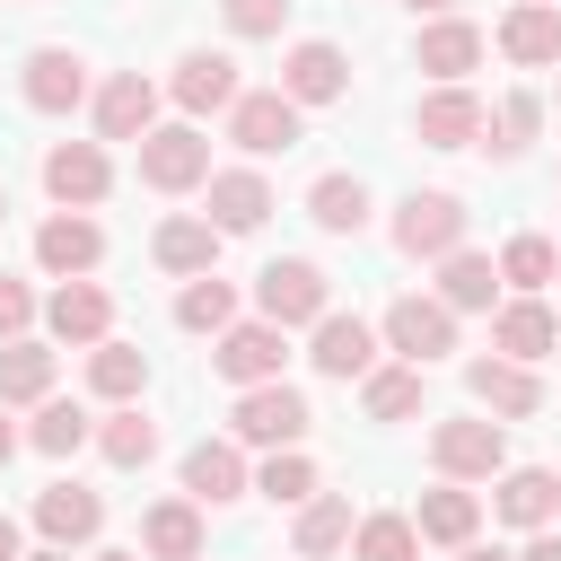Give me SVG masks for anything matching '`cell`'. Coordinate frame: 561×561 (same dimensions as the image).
<instances>
[{
  "label": "cell",
  "mask_w": 561,
  "mask_h": 561,
  "mask_svg": "<svg viewBox=\"0 0 561 561\" xmlns=\"http://www.w3.org/2000/svg\"><path fill=\"white\" fill-rule=\"evenodd\" d=\"M193 561H202V552H193Z\"/></svg>",
  "instance_id": "cell-53"
},
{
  "label": "cell",
  "mask_w": 561,
  "mask_h": 561,
  "mask_svg": "<svg viewBox=\"0 0 561 561\" xmlns=\"http://www.w3.org/2000/svg\"><path fill=\"white\" fill-rule=\"evenodd\" d=\"M245 456H237V438H202L193 456H184V500H202V508H228V500H245Z\"/></svg>",
  "instance_id": "cell-24"
},
{
  "label": "cell",
  "mask_w": 561,
  "mask_h": 561,
  "mask_svg": "<svg viewBox=\"0 0 561 561\" xmlns=\"http://www.w3.org/2000/svg\"><path fill=\"white\" fill-rule=\"evenodd\" d=\"M342 88H351V61H342V44H324V35L289 44V61H280V96H289V105H333Z\"/></svg>",
  "instance_id": "cell-14"
},
{
  "label": "cell",
  "mask_w": 561,
  "mask_h": 561,
  "mask_svg": "<svg viewBox=\"0 0 561 561\" xmlns=\"http://www.w3.org/2000/svg\"><path fill=\"white\" fill-rule=\"evenodd\" d=\"M403 9H412V18H447L456 0H403Z\"/></svg>",
  "instance_id": "cell-46"
},
{
  "label": "cell",
  "mask_w": 561,
  "mask_h": 561,
  "mask_svg": "<svg viewBox=\"0 0 561 561\" xmlns=\"http://www.w3.org/2000/svg\"><path fill=\"white\" fill-rule=\"evenodd\" d=\"M491 482H500V491H491V508H500L508 526H526V535H535V526H552V517H561V473H543V465H500Z\"/></svg>",
  "instance_id": "cell-20"
},
{
  "label": "cell",
  "mask_w": 561,
  "mask_h": 561,
  "mask_svg": "<svg viewBox=\"0 0 561 561\" xmlns=\"http://www.w3.org/2000/svg\"><path fill=\"white\" fill-rule=\"evenodd\" d=\"M149 254H158V272H175V280L219 272V228H210V219H158Z\"/></svg>",
  "instance_id": "cell-27"
},
{
  "label": "cell",
  "mask_w": 561,
  "mask_h": 561,
  "mask_svg": "<svg viewBox=\"0 0 561 561\" xmlns=\"http://www.w3.org/2000/svg\"><path fill=\"white\" fill-rule=\"evenodd\" d=\"M0 219H9V184H0Z\"/></svg>",
  "instance_id": "cell-51"
},
{
  "label": "cell",
  "mask_w": 561,
  "mask_h": 561,
  "mask_svg": "<svg viewBox=\"0 0 561 561\" xmlns=\"http://www.w3.org/2000/svg\"><path fill=\"white\" fill-rule=\"evenodd\" d=\"M131 149H140V184H149V193H193V184H210V140H202L193 123H158V131H140Z\"/></svg>",
  "instance_id": "cell-2"
},
{
  "label": "cell",
  "mask_w": 561,
  "mask_h": 561,
  "mask_svg": "<svg viewBox=\"0 0 561 561\" xmlns=\"http://www.w3.org/2000/svg\"><path fill=\"white\" fill-rule=\"evenodd\" d=\"M202 193H210V210H202V219H210L219 237H245V228H263V219H272V184H263L254 167H210V184H202Z\"/></svg>",
  "instance_id": "cell-16"
},
{
  "label": "cell",
  "mask_w": 561,
  "mask_h": 561,
  "mask_svg": "<svg viewBox=\"0 0 561 561\" xmlns=\"http://www.w3.org/2000/svg\"><path fill=\"white\" fill-rule=\"evenodd\" d=\"M359 403H368V421H412V412H421V368H412V359L368 368V377H359Z\"/></svg>",
  "instance_id": "cell-36"
},
{
  "label": "cell",
  "mask_w": 561,
  "mask_h": 561,
  "mask_svg": "<svg viewBox=\"0 0 561 561\" xmlns=\"http://www.w3.org/2000/svg\"><path fill=\"white\" fill-rule=\"evenodd\" d=\"M35 263H44L53 280H88V272L105 263V228H96L88 210H53V219L35 228Z\"/></svg>",
  "instance_id": "cell-11"
},
{
  "label": "cell",
  "mask_w": 561,
  "mask_h": 561,
  "mask_svg": "<svg viewBox=\"0 0 561 561\" xmlns=\"http://www.w3.org/2000/svg\"><path fill=\"white\" fill-rule=\"evenodd\" d=\"M140 552L149 561H193L202 552V500H158L140 517Z\"/></svg>",
  "instance_id": "cell-29"
},
{
  "label": "cell",
  "mask_w": 561,
  "mask_h": 561,
  "mask_svg": "<svg viewBox=\"0 0 561 561\" xmlns=\"http://www.w3.org/2000/svg\"><path fill=\"white\" fill-rule=\"evenodd\" d=\"M18 96H26L35 114H70V105H88V61H79L70 44H35L26 70H18Z\"/></svg>",
  "instance_id": "cell-9"
},
{
  "label": "cell",
  "mask_w": 561,
  "mask_h": 561,
  "mask_svg": "<svg viewBox=\"0 0 561 561\" xmlns=\"http://www.w3.org/2000/svg\"><path fill=\"white\" fill-rule=\"evenodd\" d=\"M351 561H421V526L394 517V508H377V517L351 526Z\"/></svg>",
  "instance_id": "cell-38"
},
{
  "label": "cell",
  "mask_w": 561,
  "mask_h": 561,
  "mask_svg": "<svg viewBox=\"0 0 561 561\" xmlns=\"http://www.w3.org/2000/svg\"><path fill=\"white\" fill-rule=\"evenodd\" d=\"M88 438H96V421H88L79 403H53V394H44L35 421H26V447H35V456H79Z\"/></svg>",
  "instance_id": "cell-37"
},
{
  "label": "cell",
  "mask_w": 561,
  "mask_h": 561,
  "mask_svg": "<svg viewBox=\"0 0 561 561\" xmlns=\"http://www.w3.org/2000/svg\"><path fill=\"white\" fill-rule=\"evenodd\" d=\"M412 131H421V149H473V140H482V96H473L465 79H438V88L412 105Z\"/></svg>",
  "instance_id": "cell-10"
},
{
  "label": "cell",
  "mask_w": 561,
  "mask_h": 561,
  "mask_svg": "<svg viewBox=\"0 0 561 561\" xmlns=\"http://www.w3.org/2000/svg\"><path fill=\"white\" fill-rule=\"evenodd\" d=\"M9 456H18V430H9V421H0V465H9Z\"/></svg>",
  "instance_id": "cell-49"
},
{
  "label": "cell",
  "mask_w": 561,
  "mask_h": 561,
  "mask_svg": "<svg viewBox=\"0 0 561 561\" xmlns=\"http://www.w3.org/2000/svg\"><path fill=\"white\" fill-rule=\"evenodd\" d=\"M35 316H44V307H35V289H26V280H9V272H0V342H18V333H26V324H35Z\"/></svg>",
  "instance_id": "cell-43"
},
{
  "label": "cell",
  "mask_w": 561,
  "mask_h": 561,
  "mask_svg": "<svg viewBox=\"0 0 561 561\" xmlns=\"http://www.w3.org/2000/svg\"><path fill=\"white\" fill-rule=\"evenodd\" d=\"M456 561H517V552H500V543H456Z\"/></svg>",
  "instance_id": "cell-45"
},
{
  "label": "cell",
  "mask_w": 561,
  "mask_h": 561,
  "mask_svg": "<svg viewBox=\"0 0 561 561\" xmlns=\"http://www.w3.org/2000/svg\"><path fill=\"white\" fill-rule=\"evenodd\" d=\"M377 342H386V351H403L412 368H430L438 351H456V307H447V298H421V289H412V298H394V307H386Z\"/></svg>",
  "instance_id": "cell-6"
},
{
  "label": "cell",
  "mask_w": 561,
  "mask_h": 561,
  "mask_svg": "<svg viewBox=\"0 0 561 561\" xmlns=\"http://www.w3.org/2000/svg\"><path fill=\"white\" fill-rule=\"evenodd\" d=\"M254 307L289 333V324H316V316L333 307V280H324L307 254H280V263H263V272H254Z\"/></svg>",
  "instance_id": "cell-3"
},
{
  "label": "cell",
  "mask_w": 561,
  "mask_h": 561,
  "mask_svg": "<svg viewBox=\"0 0 561 561\" xmlns=\"http://www.w3.org/2000/svg\"><path fill=\"white\" fill-rule=\"evenodd\" d=\"M175 324H184V333H228V324H237V289H228L219 272H193L184 298H175Z\"/></svg>",
  "instance_id": "cell-35"
},
{
  "label": "cell",
  "mask_w": 561,
  "mask_h": 561,
  "mask_svg": "<svg viewBox=\"0 0 561 561\" xmlns=\"http://www.w3.org/2000/svg\"><path fill=\"white\" fill-rule=\"evenodd\" d=\"M219 18H228V35H280L289 0H219Z\"/></svg>",
  "instance_id": "cell-42"
},
{
  "label": "cell",
  "mask_w": 561,
  "mask_h": 561,
  "mask_svg": "<svg viewBox=\"0 0 561 561\" xmlns=\"http://www.w3.org/2000/svg\"><path fill=\"white\" fill-rule=\"evenodd\" d=\"M105 184H114L105 140H53V149H44V193H53L61 210H96Z\"/></svg>",
  "instance_id": "cell-8"
},
{
  "label": "cell",
  "mask_w": 561,
  "mask_h": 561,
  "mask_svg": "<svg viewBox=\"0 0 561 561\" xmlns=\"http://www.w3.org/2000/svg\"><path fill=\"white\" fill-rule=\"evenodd\" d=\"M517 561H561V535H552V526H535V535H526V552H517Z\"/></svg>",
  "instance_id": "cell-44"
},
{
  "label": "cell",
  "mask_w": 561,
  "mask_h": 561,
  "mask_svg": "<svg viewBox=\"0 0 561 561\" xmlns=\"http://www.w3.org/2000/svg\"><path fill=\"white\" fill-rule=\"evenodd\" d=\"M412 53H421V70H430V79H465V70L482 61V26L447 9V18H430V26H421V44H412Z\"/></svg>",
  "instance_id": "cell-26"
},
{
  "label": "cell",
  "mask_w": 561,
  "mask_h": 561,
  "mask_svg": "<svg viewBox=\"0 0 561 561\" xmlns=\"http://www.w3.org/2000/svg\"><path fill=\"white\" fill-rule=\"evenodd\" d=\"M53 359L61 351H44V342H0V403H44L53 394Z\"/></svg>",
  "instance_id": "cell-32"
},
{
  "label": "cell",
  "mask_w": 561,
  "mask_h": 561,
  "mask_svg": "<svg viewBox=\"0 0 561 561\" xmlns=\"http://www.w3.org/2000/svg\"><path fill=\"white\" fill-rule=\"evenodd\" d=\"M18 561H70V552H61V543H44V552H18Z\"/></svg>",
  "instance_id": "cell-50"
},
{
  "label": "cell",
  "mask_w": 561,
  "mask_h": 561,
  "mask_svg": "<svg viewBox=\"0 0 561 561\" xmlns=\"http://www.w3.org/2000/svg\"><path fill=\"white\" fill-rule=\"evenodd\" d=\"M430 465H438V482H491L508 465V421H438Z\"/></svg>",
  "instance_id": "cell-4"
},
{
  "label": "cell",
  "mask_w": 561,
  "mask_h": 561,
  "mask_svg": "<svg viewBox=\"0 0 561 561\" xmlns=\"http://www.w3.org/2000/svg\"><path fill=\"white\" fill-rule=\"evenodd\" d=\"M465 202L456 193H403V210H394V245L412 254V263H438V254H456L465 245Z\"/></svg>",
  "instance_id": "cell-5"
},
{
  "label": "cell",
  "mask_w": 561,
  "mask_h": 561,
  "mask_svg": "<svg viewBox=\"0 0 561 561\" xmlns=\"http://www.w3.org/2000/svg\"><path fill=\"white\" fill-rule=\"evenodd\" d=\"M465 386H473V403L491 412V421H526V412H543V377L526 368V359H473L465 368Z\"/></svg>",
  "instance_id": "cell-13"
},
{
  "label": "cell",
  "mask_w": 561,
  "mask_h": 561,
  "mask_svg": "<svg viewBox=\"0 0 561 561\" xmlns=\"http://www.w3.org/2000/svg\"><path fill=\"white\" fill-rule=\"evenodd\" d=\"M491 289H500V263L491 254H473V245H456V254H438V298L465 316V307H491Z\"/></svg>",
  "instance_id": "cell-33"
},
{
  "label": "cell",
  "mask_w": 561,
  "mask_h": 561,
  "mask_svg": "<svg viewBox=\"0 0 561 561\" xmlns=\"http://www.w3.org/2000/svg\"><path fill=\"white\" fill-rule=\"evenodd\" d=\"M280 359H289V333H280L272 316L228 324V333H219V351H210V368H219L228 386H263V377H280Z\"/></svg>",
  "instance_id": "cell-12"
},
{
  "label": "cell",
  "mask_w": 561,
  "mask_h": 561,
  "mask_svg": "<svg viewBox=\"0 0 561 561\" xmlns=\"http://www.w3.org/2000/svg\"><path fill=\"white\" fill-rule=\"evenodd\" d=\"M491 351H500V359H526V368H535L543 351H561V316H552L543 298H508V307L491 316Z\"/></svg>",
  "instance_id": "cell-23"
},
{
  "label": "cell",
  "mask_w": 561,
  "mask_h": 561,
  "mask_svg": "<svg viewBox=\"0 0 561 561\" xmlns=\"http://www.w3.org/2000/svg\"><path fill=\"white\" fill-rule=\"evenodd\" d=\"M412 526H421V543H473V526H482V491H465V482H438V491H421V508H412Z\"/></svg>",
  "instance_id": "cell-25"
},
{
  "label": "cell",
  "mask_w": 561,
  "mask_h": 561,
  "mask_svg": "<svg viewBox=\"0 0 561 561\" xmlns=\"http://www.w3.org/2000/svg\"><path fill=\"white\" fill-rule=\"evenodd\" d=\"M44 324H53V342L88 351V342H105V333H114V298H105L96 280H61V289L44 298Z\"/></svg>",
  "instance_id": "cell-18"
},
{
  "label": "cell",
  "mask_w": 561,
  "mask_h": 561,
  "mask_svg": "<svg viewBox=\"0 0 561 561\" xmlns=\"http://www.w3.org/2000/svg\"><path fill=\"white\" fill-rule=\"evenodd\" d=\"M254 491H263V500H280V508H298V500L316 491V465H307L298 447H272V456H263V473H254Z\"/></svg>",
  "instance_id": "cell-41"
},
{
  "label": "cell",
  "mask_w": 561,
  "mask_h": 561,
  "mask_svg": "<svg viewBox=\"0 0 561 561\" xmlns=\"http://www.w3.org/2000/svg\"><path fill=\"white\" fill-rule=\"evenodd\" d=\"M552 272H561V245H552V237H508V245H500V280H508L517 298H535Z\"/></svg>",
  "instance_id": "cell-40"
},
{
  "label": "cell",
  "mask_w": 561,
  "mask_h": 561,
  "mask_svg": "<svg viewBox=\"0 0 561 561\" xmlns=\"http://www.w3.org/2000/svg\"><path fill=\"white\" fill-rule=\"evenodd\" d=\"M307 359H316L324 377H342V386H351V377H368V368H377V324H359V316H333V307H324V316H316Z\"/></svg>",
  "instance_id": "cell-19"
},
{
  "label": "cell",
  "mask_w": 561,
  "mask_h": 561,
  "mask_svg": "<svg viewBox=\"0 0 561 561\" xmlns=\"http://www.w3.org/2000/svg\"><path fill=\"white\" fill-rule=\"evenodd\" d=\"M298 114H307V105H289L280 88H245V96L228 105V140H237L245 158H280V149H298Z\"/></svg>",
  "instance_id": "cell-7"
},
{
  "label": "cell",
  "mask_w": 561,
  "mask_h": 561,
  "mask_svg": "<svg viewBox=\"0 0 561 561\" xmlns=\"http://www.w3.org/2000/svg\"><path fill=\"white\" fill-rule=\"evenodd\" d=\"M307 394L298 386H280V377H263V386H237V412H228V430H237V447H298L307 438Z\"/></svg>",
  "instance_id": "cell-1"
},
{
  "label": "cell",
  "mask_w": 561,
  "mask_h": 561,
  "mask_svg": "<svg viewBox=\"0 0 561 561\" xmlns=\"http://www.w3.org/2000/svg\"><path fill=\"white\" fill-rule=\"evenodd\" d=\"M500 53H508L517 70H552V61H561V0H517V9L500 18Z\"/></svg>",
  "instance_id": "cell-22"
},
{
  "label": "cell",
  "mask_w": 561,
  "mask_h": 561,
  "mask_svg": "<svg viewBox=\"0 0 561 561\" xmlns=\"http://www.w3.org/2000/svg\"><path fill=\"white\" fill-rule=\"evenodd\" d=\"M552 96H561V79H552Z\"/></svg>",
  "instance_id": "cell-52"
},
{
  "label": "cell",
  "mask_w": 561,
  "mask_h": 561,
  "mask_svg": "<svg viewBox=\"0 0 561 561\" xmlns=\"http://www.w3.org/2000/svg\"><path fill=\"white\" fill-rule=\"evenodd\" d=\"M88 561H140V552H123V543H105V552H88Z\"/></svg>",
  "instance_id": "cell-48"
},
{
  "label": "cell",
  "mask_w": 561,
  "mask_h": 561,
  "mask_svg": "<svg viewBox=\"0 0 561 561\" xmlns=\"http://www.w3.org/2000/svg\"><path fill=\"white\" fill-rule=\"evenodd\" d=\"M140 386H149V351H131V342H88V394H105V403H140Z\"/></svg>",
  "instance_id": "cell-28"
},
{
  "label": "cell",
  "mask_w": 561,
  "mask_h": 561,
  "mask_svg": "<svg viewBox=\"0 0 561 561\" xmlns=\"http://www.w3.org/2000/svg\"><path fill=\"white\" fill-rule=\"evenodd\" d=\"M482 131H491L482 149H500V158H517V149H526L535 131H543V96H535V88H517V96H500V114H482Z\"/></svg>",
  "instance_id": "cell-39"
},
{
  "label": "cell",
  "mask_w": 561,
  "mask_h": 561,
  "mask_svg": "<svg viewBox=\"0 0 561 561\" xmlns=\"http://www.w3.org/2000/svg\"><path fill=\"white\" fill-rule=\"evenodd\" d=\"M96 447H105V465H123V473H131V465H149V456H158V421H149L140 403H114V412L96 421Z\"/></svg>",
  "instance_id": "cell-34"
},
{
  "label": "cell",
  "mask_w": 561,
  "mask_h": 561,
  "mask_svg": "<svg viewBox=\"0 0 561 561\" xmlns=\"http://www.w3.org/2000/svg\"><path fill=\"white\" fill-rule=\"evenodd\" d=\"M167 96L184 105V123H202V114H228L245 88H237V61L228 53H184L175 79H167Z\"/></svg>",
  "instance_id": "cell-15"
},
{
  "label": "cell",
  "mask_w": 561,
  "mask_h": 561,
  "mask_svg": "<svg viewBox=\"0 0 561 561\" xmlns=\"http://www.w3.org/2000/svg\"><path fill=\"white\" fill-rule=\"evenodd\" d=\"M289 543H298L307 561L342 552V543H351V500H342V491H307V500H298V526H289Z\"/></svg>",
  "instance_id": "cell-31"
},
{
  "label": "cell",
  "mask_w": 561,
  "mask_h": 561,
  "mask_svg": "<svg viewBox=\"0 0 561 561\" xmlns=\"http://www.w3.org/2000/svg\"><path fill=\"white\" fill-rule=\"evenodd\" d=\"M88 105H96V140H140V131H158V88H149L140 70H114Z\"/></svg>",
  "instance_id": "cell-17"
},
{
  "label": "cell",
  "mask_w": 561,
  "mask_h": 561,
  "mask_svg": "<svg viewBox=\"0 0 561 561\" xmlns=\"http://www.w3.org/2000/svg\"><path fill=\"white\" fill-rule=\"evenodd\" d=\"M0 561H18V526L9 517H0Z\"/></svg>",
  "instance_id": "cell-47"
},
{
  "label": "cell",
  "mask_w": 561,
  "mask_h": 561,
  "mask_svg": "<svg viewBox=\"0 0 561 561\" xmlns=\"http://www.w3.org/2000/svg\"><path fill=\"white\" fill-rule=\"evenodd\" d=\"M307 219H316L324 237H359V228H368V184H359V175H316V184H307Z\"/></svg>",
  "instance_id": "cell-30"
},
{
  "label": "cell",
  "mask_w": 561,
  "mask_h": 561,
  "mask_svg": "<svg viewBox=\"0 0 561 561\" xmlns=\"http://www.w3.org/2000/svg\"><path fill=\"white\" fill-rule=\"evenodd\" d=\"M552 245H561V237H552Z\"/></svg>",
  "instance_id": "cell-54"
},
{
  "label": "cell",
  "mask_w": 561,
  "mask_h": 561,
  "mask_svg": "<svg viewBox=\"0 0 561 561\" xmlns=\"http://www.w3.org/2000/svg\"><path fill=\"white\" fill-rule=\"evenodd\" d=\"M35 526H44V543H96V526H105V500L88 491V482H44L35 491Z\"/></svg>",
  "instance_id": "cell-21"
}]
</instances>
